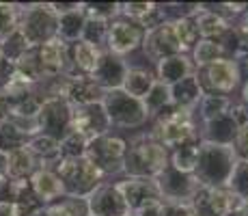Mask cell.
Instances as JSON below:
<instances>
[{
	"label": "cell",
	"mask_w": 248,
	"mask_h": 216,
	"mask_svg": "<svg viewBox=\"0 0 248 216\" xmlns=\"http://www.w3.org/2000/svg\"><path fill=\"white\" fill-rule=\"evenodd\" d=\"M127 67L130 65L125 63V59L114 56V54H110V52H102V59H99L95 71L91 74V78L97 83V86L104 91V93H106V91L121 89Z\"/></svg>",
	"instance_id": "cell-19"
},
{
	"label": "cell",
	"mask_w": 248,
	"mask_h": 216,
	"mask_svg": "<svg viewBox=\"0 0 248 216\" xmlns=\"http://www.w3.org/2000/svg\"><path fill=\"white\" fill-rule=\"evenodd\" d=\"M13 74H16V65L0 52V93H2V89L9 84V80L13 78Z\"/></svg>",
	"instance_id": "cell-45"
},
{
	"label": "cell",
	"mask_w": 248,
	"mask_h": 216,
	"mask_svg": "<svg viewBox=\"0 0 248 216\" xmlns=\"http://www.w3.org/2000/svg\"><path fill=\"white\" fill-rule=\"evenodd\" d=\"M0 169H4V153H0Z\"/></svg>",
	"instance_id": "cell-52"
},
{
	"label": "cell",
	"mask_w": 248,
	"mask_h": 216,
	"mask_svg": "<svg viewBox=\"0 0 248 216\" xmlns=\"http://www.w3.org/2000/svg\"><path fill=\"white\" fill-rule=\"evenodd\" d=\"M197 160H199V143H190V145H181L175 147L169 153V165L175 171L186 173V175H192L197 169Z\"/></svg>",
	"instance_id": "cell-33"
},
{
	"label": "cell",
	"mask_w": 248,
	"mask_h": 216,
	"mask_svg": "<svg viewBox=\"0 0 248 216\" xmlns=\"http://www.w3.org/2000/svg\"><path fill=\"white\" fill-rule=\"evenodd\" d=\"M162 210H164V201L162 199H155L151 203L142 205L138 212H134L136 216H162Z\"/></svg>",
	"instance_id": "cell-47"
},
{
	"label": "cell",
	"mask_w": 248,
	"mask_h": 216,
	"mask_svg": "<svg viewBox=\"0 0 248 216\" xmlns=\"http://www.w3.org/2000/svg\"><path fill=\"white\" fill-rule=\"evenodd\" d=\"M52 169L61 177L65 195H69V197H82V199H87L104 182V175L87 156L76 158V160H56L52 165Z\"/></svg>",
	"instance_id": "cell-4"
},
{
	"label": "cell",
	"mask_w": 248,
	"mask_h": 216,
	"mask_svg": "<svg viewBox=\"0 0 248 216\" xmlns=\"http://www.w3.org/2000/svg\"><path fill=\"white\" fill-rule=\"evenodd\" d=\"M140 48L147 59L154 61V63H158L162 59H169V56H175V54H184L177 39H175L170 22H164L160 26L151 28V31H145V39H142Z\"/></svg>",
	"instance_id": "cell-15"
},
{
	"label": "cell",
	"mask_w": 248,
	"mask_h": 216,
	"mask_svg": "<svg viewBox=\"0 0 248 216\" xmlns=\"http://www.w3.org/2000/svg\"><path fill=\"white\" fill-rule=\"evenodd\" d=\"M37 132L52 136L56 141L71 132V104L63 95L46 98L37 115Z\"/></svg>",
	"instance_id": "cell-8"
},
{
	"label": "cell",
	"mask_w": 248,
	"mask_h": 216,
	"mask_svg": "<svg viewBox=\"0 0 248 216\" xmlns=\"http://www.w3.org/2000/svg\"><path fill=\"white\" fill-rule=\"evenodd\" d=\"M28 50H31V46H28L26 37L20 33V28H17V31H13L11 35H7L2 41H0V52H2V54L7 56L13 65H16Z\"/></svg>",
	"instance_id": "cell-39"
},
{
	"label": "cell",
	"mask_w": 248,
	"mask_h": 216,
	"mask_svg": "<svg viewBox=\"0 0 248 216\" xmlns=\"http://www.w3.org/2000/svg\"><path fill=\"white\" fill-rule=\"evenodd\" d=\"M127 141L121 136H114L112 132L104 134V136L91 138L87 145V153L84 156L93 162L104 175V180L110 175H119L123 173V158H125Z\"/></svg>",
	"instance_id": "cell-6"
},
{
	"label": "cell",
	"mask_w": 248,
	"mask_h": 216,
	"mask_svg": "<svg viewBox=\"0 0 248 216\" xmlns=\"http://www.w3.org/2000/svg\"><path fill=\"white\" fill-rule=\"evenodd\" d=\"M28 184H31L32 193H35V197L41 201L44 208L47 203H52V201L65 197L63 182H61V177L56 175V171L52 169V166H39V169L31 175Z\"/></svg>",
	"instance_id": "cell-20"
},
{
	"label": "cell",
	"mask_w": 248,
	"mask_h": 216,
	"mask_svg": "<svg viewBox=\"0 0 248 216\" xmlns=\"http://www.w3.org/2000/svg\"><path fill=\"white\" fill-rule=\"evenodd\" d=\"M9 110H11V102H9V100L0 93V121L9 119Z\"/></svg>",
	"instance_id": "cell-49"
},
{
	"label": "cell",
	"mask_w": 248,
	"mask_h": 216,
	"mask_svg": "<svg viewBox=\"0 0 248 216\" xmlns=\"http://www.w3.org/2000/svg\"><path fill=\"white\" fill-rule=\"evenodd\" d=\"M235 162L237 153L233 145H216V143L199 141V160L192 175L201 186L225 188Z\"/></svg>",
	"instance_id": "cell-1"
},
{
	"label": "cell",
	"mask_w": 248,
	"mask_h": 216,
	"mask_svg": "<svg viewBox=\"0 0 248 216\" xmlns=\"http://www.w3.org/2000/svg\"><path fill=\"white\" fill-rule=\"evenodd\" d=\"M41 216H91L89 214V205L87 199L82 197H61V199L47 203L41 210Z\"/></svg>",
	"instance_id": "cell-30"
},
{
	"label": "cell",
	"mask_w": 248,
	"mask_h": 216,
	"mask_svg": "<svg viewBox=\"0 0 248 216\" xmlns=\"http://www.w3.org/2000/svg\"><path fill=\"white\" fill-rule=\"evenodd\" d=\"M102 106L106 110L108 119H110V126L130 130V128H140L149 121V115H147L140 100L130 98L121 89L106 91L102 98Z\"/></svg>",
	"instance_id": "cell-7"
},
{
	"label": "cell",
	"mask_w": 248,
	"mask_h": 216,
	"mask_svg": "<svg viewBox=\"0 0 248 216\" xmlns=\"http://www.w3.org/2000/svg\"><path fill=\"white\" fill-rule=\"evenodd\" d=\"M237 128H240V121H237L235 115L229 108V113L203 123V130L199 132V141L216 143V145H233Z\"/></svg>",
	"instance_id": "cell-22"
},
{
	"label": "cell",
	"mask_w": 248,
	"mask_h": 216,
	"mask_svg": "<svg viewBox=\"0 0 248 216\" xmlns=\"http://www.w3.org/2000/svg\"><path fill=\"white\" fill-rule=\"evenodd\" d=\"M127 216H136V214H134V212H130V214H127Z\"/></svg>",
	"instance_id": "cell-54"
},
{
	"label": "cell",
	"mask_w": 248,
	"mask_h": 216,
	"mask_svg": "<svg viewBox=\"0 0 248 216\" xmlns=\"http://www.w3.org/2000/svg\"><path fill=\"white\" fill-rule=\"evenodd\" d=\"M108 22H97V20H87L84 22V31L80 39L93 43L99 50H106V35H108Z\"/></svg>",
	"instance_id": "cell-42"
},
{
	"label": "cell",
	"mask_w": 248,
	"mask_h": 216,
	"mask_svg": "<svg viewBox=\"0 0 248 216\" xmlns=\"http://www.w3.org/2000/svg\"><path fill=\"white\" fill-rule=\"evenodd\" d=\"M125 201L130 212H138L142 205L151 203V201L160 199V193L155 188V182L149 177H125L121 182H114Z\"/></svg>",
	"instance_id": "cell-18"
},
{
	"label": "cell",
	"mask_w": 248,
	"mask_h": 216,
	"mask_svg": "<svg viewBox=\"0 0 248 216\" xmlns=\"http://www.w3.org/2000/svg\"><path fill=\"white\" fill-rule=\"evenodd\" d=\"M173 26V33H175V39H177L181 52H192V48L197 46L199 41V31L194 26V20L192 17H184V20H177V22H170Z\"/></svg>",
	"instance_id": "cell-37"
},
{
	"label": "cell",
	"mask_w": 248,
	"mask_h": 216,
	"mask_svg": "<svg viewBox=\"0 0 248 216\" xmlns=\"http://www.w3.org/2000/svg\"><path fill=\"white\" fill-rule=\"evenodd\" d=\"M227 216H248V205H246V203H242L240 208H235L233 212H229Z\"/></svg>",
	"instance_id": "cell-51"
},
{
	"label": "cell",
	"mask_w": 248,
	"mask_h": 216,
	"mask_svg": "<svg viewBox=\"0 0 248 216\" xmlns=\"http://www.w3.org/2000/svg\"><path fill=\"white\" fill-rule=\"evenodd\" d=\"M225 188L231 190L242 203L248 201V160L237 158V162H235V166H233L231 177H229Z\"/></svg>",
	"instance_id": "cell-38"
},
{
	"label": "cell",
	"mask_w": 248,
	"mask_h": 216,
	"mask_svg": "<svg viewBox=\"0 0 248 216\" xmlns=\"http://www.w3.org/2000/svg\"><path fill=\"white\" fill-rule=\"evenodd\" d=\"M20 17H22L20 2H0V41L20 28Z\"/></svg>",
	"instance_id": "cell-40"
},
{
	"label": "cell",
	"mask_w": 248,
	"mask_h": 216,
	"mask_svg": "<svg viewBox=\"0 0 248 216\" xmlns=\"http://www.w3.org/2000/svg\"><path fill=\"white\" fill-rule=\"evenodd\" d=\"M142 106H145L147 115L151 117H160L164 110H169L173 104H170V93H169V86L162 84L155 80V84L151 86V91L147 93V98L142 100Z\"/></svg>",
	"instance_id": "cell-34"
},
{
	"label": "cell",
	"mask_w": 248,
	"mask_h": 216,
	"mask_svg": "<svg viewBox=\"0 0 248 216\" xmlns=\"http://www.w3.org/2000/svg\"><path fill=\"white\" fill-rule=\"evenodd\" d=\"M154 84H155L154 71H149L147 67H127L125 78H123V84H121V91L127 93L130 98L140 100L142 102Z\"/></svg>",
	"instance_id": "cell-27"
},
{
	"label": "cell",
	"mask_w": 248,
	"mask_h": 216,
	"mask_svg": "<svg viewBox=\"0 0 248 216\" xmlns=\"http://www.w3.org/2000/svg\"><path fill=\"white\" fill-rule=\"evenodd\" d=\"M194 26L199 31V39H212L218 41L222 35L231 28V22L225 20L220 13L209 9L207 4H199V11L194 13Z\"/></svg>",
	"instance_id": "cell-23"
},
{
	"label": "cell",
	"mask_w": 248,
	"mask_h": 216,
	"mask_svg": "<svg viewBox=\"0 0 248 216\" xmlns=\"http://www.w3.org/2000/svg\"><path fill=\"white\" fill-rule=\"evenodd\" d=\"M39 216H41V214H39Z\"/></svg>",
	"instance_id": "cell-55"
},
{
	"label": "cell",
	"mask_w": 248,
	"mask_h": 216,
	"mask_svg": "<svg viewBox=\"0 0 248 216\" xmlns=\"http://www.w3.org/2000/svg\"><path fill=\"white\" fill-rule=\"evenodd\" d=\"M151 136L164 145L166 150H175L181 145H190V143H199V130L194 123V108H175L155 117V128Z\"/></svg>",
	"instance_id": "cell-3"
},
{
	"label": "cell",
	"mask_w": 248,
	"mask_h": 216,
	"mask_svg": "<svg viewBox=\"0 0 248 216\" xmlns=\"http://www.w3.org/2000/svg\"><path fill=\"white\" fill-rule=\"evenodd\" d=\"M192 74H194V65L186 54H175L155 63V80L166 86L179 83V80L188 78Z\"/></svg>",
	"instance_id": "cell-24"
},
{
	"label": "cell",
	"mask_w": 248,
	"mask_h": 216,
	"mask_svg": "<svg viewBox=\"0 0 248 216\" xmlns=\"http://www.w3.org/2000/svg\"><path fill=\"white\" fill-rule=\"evenodd\" d=\"M59 95H63L71 106H87V104H97L102 102L104 91L97 86L91 76H80V74H69L61 78V89Z\"/></svg>",
	"instance_id": "cell-14"
},
{
	"label": "cell",
	"mask_w": 248,
	"mask_h": 216,
	"mask_svg": "<svg viewBox=\"0 0 248 216\" xmlns=\"http://www.w3.org/2000/svg\"><path fill=\"white\" fill-rule=\"evenodd\" d=\"M154 182L160 193V199L164 203H190V199L201 186L194 180V175H186V173L175 171L170 165H166L154 177Z\"/></svg>",
	"instance_id": "cell-10"
},
{
	"label": "cell",
	"mask_w": 248,
	"mask_h": 216,
	"mask_svg": "<svg viewBox=\"0 0 248 216\" xmlns=\"http://www.w3.org/2000/svg\"><path fill=\"white\" fill-rule=\"evenodd\" d=\"M231 104H233L231 98H227V95L205 93L201 98V102L194 106V113L203 119V123H207V121H212V119H216V117H220V115L229 113Z\"/></svg>",
	"instance_id": "cell-31"
},
{
	"label": "cell",
	"mask_w": 248,
	"mask_h": 216,
	"mask_svg": "<svg viewBox=\"0 0 248 216\" xmlns=\"http://www.w3.org/2000/svg\"><path fill=\"white\" fill-rule=\"evenodd\" d=\"M87 205H89L91 216H127L130 214L117 184L106 182V180L87 197Z\"/></svg>",
	"instance_id": "cell-16"
},
{
	"label": "cell",
	"mask_w": 248,
	"mask_h": 216,
	"mask_svg": "<svg viewBox=\"0 0 248 216\" xmlns=\"http://www.w3.org/2000/svg\"><path fill=\"white\" fill-rule=\"evenodd\" d=\"M242 17H244V20H248V2H246V9H244V13H242Z\"/></svg>",
	"instance_id": "cell-53"
},
{
	"label": "cell",
	"mask_w": 248,
	"mask_h": 216,
	"mask_svg": "<svg viewBox=\"0 0 248 216\" xmlns=\"http://www.w3.org/2000/svg\"><path fill=\"white\" fill-rule=\"evenodd\" d=\"M231 31L237 39V46H240V56L242 54H248V20L240 16V20L235 24H231Z\"/></svg>",
	"instance_id": "cell-43"
},
{
	"label": "cell",
	"mask_w": 248,
	"mask_h": 216,
	"mask_svg": "<svg viewBox=\"0 0 248 216\" xmlns=\"http://www.w3.org/2000/svg\"><path fill=\"white\" fill-rule=\"evenodd\" d=\"M169 93H170V104H173L175 108H194L205 95L197 74H192V76H188V78L179 80V83L170 84Z\"/></svg>",
	"instance_id": "cell-26"
},
{
	"label": "cell",
	"mask_w": 248,
	"mask_h": 216,
	"mask_svg": "<svg viewBox=\"0 0 248 216\" xmlns=\"http://www.w3.org/2000/svg\"><path fill=\"white\" fill-rule=\"evenodd\" d=\"M233 150H235L237 158L248 160V121H244L240 128H237L235 141H233Z\"/></svg>",
	"instance_id": "cell-44"
},
{
	"label": "cell",
	"mask_w": 248,
	"mask_h": 216,
	"mask_svg": "<svg viewBox=\"0 0 248 216\" xmlns=\"http://www.w3.org/2000/svg\"><path fill=\"white\" fill-rule=\"evenodd\" d=\"M56 28H59V16L54 13L50 2L22 4L20 33L26 37L31 48H39L56 39Z\"/></svg>",
	"instance_id": "cell-5"
},
{
	"label": "cell",
	"mask_w": 248,
	"mask_h": 216,
	"mask_svg": "<svg viewBox=\"0 0 248 216\" xmlns=\"http://www.w3.org/2000/svg\"><path fill=\"white\" fill-rule=\"evenodd\" d=\"M142 39H145V28L140 24L119 17V20H112L108 26L106 50L104 52H110V54L123 59L130 52H136L142 46Z\"/></svg>",
	"instance_id": "cell-12"
},
{
	"label": "cell",
	"mask_w": 248,
	"mask_h": 216,
	"mask_svg": "<svg viewBox=\"0 0 248 216\" xmlns=\"http://www.w3.org/2000/svg\"><path fill=\"white\" fill-rule=\"evenodd\" d=\"M82 11L87 20L110 24L119 16V2H82Z\"/></svg>",
	"instance_id": "cell-41"
},
{
	"label": "cell",
	"mask_w": 248,
	"mask_h": 216,
	"mask_svg": "<svg viewBox=\"0 0 248 216\" xmlns=\"http://www.w3.org/2000/svg\"><path fill=\"white\" fill-rule=\"evenodd\" d=\"M0 216H17V210L11 201H0Z\"/></svg>",
	"instance_id": "cell-48"
},
{
	"label": "cell",
	"mask_w": 248,
	"mask_h": 216,
	"mask_svg": "<svg viewBox=\"0 0 248 216\" xmlns=\"http://www.w3.org/2000/svg\"><path fill=\"white\" fill-rule=\"evenodd\" d=\"M162 216H197L190 203H164Z\"/></svg>",
	"instance_id": "cell-46"
},
{
	"label": "cell",
	"mask_w": 248,
	"mask_h": 216,
	"mask_svg": "<svg viewBox=\"0 0 248 216\" xmlns=\"http://www.w3.org/2000/svg\"><path fill=\"white\" fill-rule=\"evenodd\" d=\"M110 130V119H108L102 102L87 104V106H71V132L82 134L87 141H91V138L108 134Z\"/></svg>",
	"instance_id": "cell-13"
},
{
	"label": "cell",
	"mask_w": 248,
	"mask_h": 216,
	"mask_svg": "<svg viewBox=\"0 0 248 216\" xmlns=\"http://www.w3.org/2000/svg\"><path fill=\"white\" fill-rule=\"evenodd\" d=\"M201 83L203 93H216V95H229L240 86L242 74L240 67L233 59H218L205 69H199L197 74Z\"/></svg>",
	"instance_id": "cell-9"
},
{
	"label": "cell",
	"mask_w": 248,
	"mask_h": 216,
	"mask_svg": "<svg viewBox=\"0 0 248 216\" xmlns=\"http://www.w3.org/2000/svg\"><path fill=\"white\" fill-rule=\"evenodd\" d=\"M39 160L32 156V151L28 147H20V150L11 151L4 156V171L7 177L13 182H22V180H31V175L39 169Z\"/></svg>",
	"instance_id": "cell-25"
},
{
	"label": "cell",
	"mask_w": 248,
	"mask_h": 216,
	"mask_svg": "<svg viewBox=\"0 0 248 216\" xmlns=\"http://www.w3.org/2000/svg\"><path fill=\"white\" fill-rule=\"evenodd\" d=\"M89 141L78 132L65 134L59 141V160H76V158H84L87 153Z\"/></svg>",
	"instance_id": "cell-36"
},
{
	"label": "cell",
	"mask_w": 248,
	"mask_h": 216,
	"mask_svg": "<svg viewBox=\"0 0 248 216\" xmlns=\"http://www.w3.org/2000/svg\"><path fill=\"white\" fill-rule=\"evenodd\" d=\"M28 138L31 136H28L17 123H13L11 119L0 121V153L7 156V153L20 150V147H26Z\"/></svg>",
	"instance_id": "cell-32"
},
{
	"label": "cell",
	"mask_w": 248,
	"mask_h": 216,
	"mask_svg": "<svg viewBox=\"0 0 248 216\" xmlns=\"http://www.w3.org/2000/svg\"><path fill=\"white\" fill-rule=\"evenodd\" d=\"M197 216H227L235 208H240L242 201L229 188H212V186H199V190L190 199Z\"/></svg>",
	"instance_id": "cell-11"
},
{
	"label": "cell",
	"mask_w": 248,
	"mask_h": 216,
	"mask_svg": "<svg viewBox=\"0 0 248 216\" xmlns=\"http://www.w3.org/2000/svg\"><path fill=\"white\" fill-rule=\"evenodd\" d=\"M26 147L32 151V156L39 160L41 166H52L59 160V141L52 136H46V134L37 132L28 138Z\"/></svg>",
	"instance_id": "cell-29"
},
{
	"label": "cell",
	"mask_w": 248,
	"mask_h": 216,
	"mask_svg": "<svg viewBox=\"0 0 248 216\" xmlns=\"http://www.w3.org/2000/svg\"><path fill=\"white\" fill-rule=\"evenodd\" d=\"M218 59H225L222 48L218 41L199 39L197 46L192 48V65L197 67V69H205V67L212 65L214 61H218Z\"/></svg>",
	"instance_id": "cell-35"
},
{
	"label": "cell",
	"mask_w": 248,
	"mask_h": 216,
	"mask_svg": "<svg viewBox=\"0 0 248 216\" xmlns=\"http://www.w3.org/2000/svg\"><path fill=\"white\" fill-rule=\"evenodd\" d=\"M169 165V150L160 145L151 134H140L127 143L123 158V173L127 177H149L154 180Z\"/></svg>",
	"instance_id": "cell-2"
},
{
	"label": "cell",
	"mask_w": 248,
	"mask_h": 216,
	"mask_svg": "<svg viewBox=\"0 0 248 216\" xmlns=\"http://www.w3.org/2000/svg\"><path fill=\"white\" fill-rule=\"evenodd\" d=\"M67 52H69V74H80V76H91L97 67L102 52L97 46L93 43L78 39L74 43H67ZM67 74V76H69Z\"/></svg>",
	"instance_id": "cell-21"
},
{
	"label": "cell",
	"mask_w": 248,
	"mask_h": 216,
	"mask_svg": "<svg viewBox=\"0 0 248 216\" xmlns=\"http://www.w3.org/2000/svg\"><path fill=\"white\" fill-rule=\"evenodd\" d=\"M37 56H39V65H41V74L44 80H54L61 76L69 74V52H67V43H63L61 39H52L37 48Z\"/></svg>",
	"instance_id": "cell-17"
},
{
	"label": "cell",
	"mask_w": 248,
	"mask_h": 216,
	"mask_svg": "<svg viewBox=\"0 0 248 216\" xmlns=\"http://www.w3.org/2000/svg\"><path fill=\"white\" fill-rule=\"evenodd\" d=\"M235 63L237 67H240V74H242V78H248V54H242V56H237L235 59Z\"/></svg>",
	"instance_id": "cell-50"
},
{
	"label": "cell",
	"mask_w": 248,
	"mask_h": 216,
	"mask_svg": "<svg viewBox=\"0 0 248 216\" xmlns=\"http://www.w3.org/2000/svg\"><path fill=\"white\" fill-rule=\"evenodd\" d=\"M84 22H87V17H84V11H82V2L67 13H61L59 28H56V39H61L63 43L78 41L80 37H82Z\"/></svg>",
	"instance_id": "cell-28"
}]
</instances>
